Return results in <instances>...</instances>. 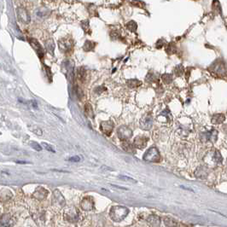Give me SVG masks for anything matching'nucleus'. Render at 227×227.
Masks as SVG:
<instances>
[{"label": "nucleus", "mask_w": 227, "mask_h": 227, "mask_svg": "<svg viewBox=\"0 0 227 227\" xmlns=\"http://www.w3.org/2000/svg\"><path fill=\"white\" fill-rule=\"evenodd\" d=\"M183 68L181 65H180V66H178V67L176 68L175 74H177V75L181 76L182 74H183Z\"/></svg>", "instance_id": "obj_23"}, {"label": "nucleus", "mask_w": 227, "mask_h": 227, "mask_svg": "<svg viewBox=\"0 0 227 227\" xmlns=\"http://www.w3.org/2000/svg\"><path fill=\"white\" fill-rule=\"evenodd\" d=\"M68 161H72V162H79L80 161V158L79 156H73V157H70Z\"/></svg>", "instance_id": "obj_28"}, {"label": "nucleus", "mask_w": 227, "mask_h": 227, "mask_svg": "<svg viewBox=\"0 0 227 227\" xmlns=\"http://www.w3.org/2000/svg\"><path fill=\"white\" fill-rule=\"evenodd\" d=\"M16 16L19 21L24 24H28L31 21V16L28 10L23 7H18L16 9Z\"/></svg>", "instance_id": "obj_3"}, {"label": "nucleus", "mask_w": 227, "mask_h": 227, "mask_svg": "<svg viewBox=\"0 0 227 227\" xmlns=\"http://www.w3.org/2000/svg\"><path fill=\"white\" fill-rule=\"evenodd\" d=\"M81 207H83V209H85V210H90L93 207V202L92 201H90L89 198H86L81 202Z\"/></svg>", "instance_id": "obj_12"}, {"label": "nucleus", "mask_w": 227, "mask_h": 227, "mask_svg": "<svg viewBox=\"0 0 227 227\" xmlns=\"http://www.w3.org/2000/svg\"><path fill=\"white\" fill-rule=\"evenodd\" d=\"M160 158L161 156H160L159 151L155 147H151L150 149H149L143 156V159L145 161H150V162L159 161Z\"/></svg>", "instance_id": "obj_2"}, {"label": "nucleus", "mask_w": 227, "mask_h": 227, "mask_svg": "<svg viewBox=\"0 0 227 227\" xmlns=\"http://www.w3.org/2000/svg\"><path fill=\"white\" fill-rule=\"evenodd\" d=\"M117 134L119 137V139L121 140H127L132 135V131L129 127H120L117 131Z\"/></svg>", "instance_id": "obj_5"}, {"label": "nucleus", "mask_w": 227, "mask_h": 227, "mask_svg": "<svg viewBox=\"0 0 227 227\" xmlns=\"http://www.w3.org/2000/svg\"><path fill=\"white\" fill-rule=\"evenodd\" d=\"M77 77L78 79L81 81H84L85 80V77H86V71L85 70L84 68H79L77 69Z\"/></svg>", "instance_id": "obj_13"}, {"label": "nucleus", "mask_w": 227, "mask_h": 227, "mask_svg": "<svg viewBox=\"0 0 227 227\" xmlns=\"http://www.w3.org/2000/svg\"><path fill=\"white\" fill-rule=\"evenodd\" d=\"M42 145L44 146V148L46 149V150H48V151H50V152H51V153H55V150L51 148V146L50 145V144H48V143H42Z\"/></svg>", "instance_id": "obj_24"}, {"label": "nucleus", "mask_w": 227, "mask_h": 227, "mask_svg": "<svg viewBox=\"0 0 227 227\" xmlns=\"http://www.w3.org/2000/svg\"><path fill=\"white\" fill-rule=\"evenodd\" d=\"M114 129V124L111 120H108V121H103L101 123V131L104 132L105 135L109 136L111 134Z\"/></svg>", "instance_id": "obj_6"}, {"label": "nucleus", "mask_w": 227, "mask_h": 227, "mask_svg": "<svg viewBox=\"0 0 227 227\" xmlns=\"http://www.w3.org/2000/svg\"><path fill=\"white\" fill-rule=\"evenodd\" d=\"M214 158L215 161H216V162H218V163H220V162L222 161V157H221V155H220L218 151H216L214 153Z\"/></svg>", "instance_id": "obj_22"}, {"label": "nucleus", "mask_w": 227, "mask_h": 227, "mask_svg": "<svg viewBox=\"0 0 227 227\" xmlns=\"http://www.w3.org/2000/svg\"><path fill=\"white\" fill-rule=\"evenodd\" d=\"M152 124H153V119H152L151 115H149L144 116L140 121V126L144 130H149L151 128Z\"/></svg>", "instance_id": "obj_8"}, {"label": "nucleus", "mask_w": 227, "mask_h": 227, "mask_svg": "<svg viewBox=\"0 0 227 227\" xmlns=\"http://www.w3.org/2000/svg\"><path fill=\"white\" fill-rule=\"evenodd\" d=\"M119 178L122 179H126V181H130V182H132V183H137V181L134 180L133 179H131V178H129V177H127V176H124V175H119Z\"/></svg>", "instance_id": "obj_26"}, {"label": "nucleus", "mask_w": 227, "mask_h": 227, "mask_svg": "<svg viewBox=\"0 0 227 227\" xmlns=\"http://www.w3.org/2000/svg\"><path fill=\"white\" fill-rule=\"evenodd\" d=\"M85 113L87 114V115L89 117L94 118V113H93V110H92V108L91 106V104H85Z\"/></svg>", "instance_id": "obj_19"}, {"label": "nucleus", "mask_w": 227, "mask_h": 227, "mask_svg": "<svg viewBox=\"0 0 227 227\" xmlns=\"http://www.w3.org/2000/svg\"><path fill=\"white\" fill-rule=\"evenodd\" d=\"M16 162H17V163H20V164H26V163H27L26 161H17Z\"/></svg>", "instance_id": "obj_30"}, {"label": "nucleus", "mask_w": 227, "mask_h": 227, "mask_svg": "<svg viewBox=\"0 0 227 227\" xmlns=\"http://www.w3.org/2000/svg\"><path fill=\"white\" fill-rule=\"evenodd\" d=\"M135 146H132L131 143H129L127 141H125L122 143V149H123L125 151L129 152V153H131V154H134L135 153V149H134Z\"/></svg>", "instance_id": "obj_11"}, {"label": "nucleus", "mask_w": 227, "mask_h": 227, "mask_svg": "<svg viewBox=\"0 0 227 227\" xmlns=\"http://www.w3.org/2000/svg\"><path fill=\"white\" fill-rule=\"evenodd\" d=\"M129 210L125 207H114L110 210V217L113 220L119 222L126 218L128 214Z\"/></svg>", "instance_id": "obj_1"}, {"label": "nucleus", "mask_w": 227, "mask_h": 227, "mask_svg": "<svg viewBox=\"0 0 227 227\" xmlns=\"http://www.w3.org/2000/svg\"><path fill=\"white\" fill-rule=\"evenodd\" d=\"M148 139L145 138V137H143V136H138V137H137L134 140V146L136 148H138V149H142V148H144L146 146V143H147Z\"/></svg>", "instance_id": "obj_9"}, {"label": "nucleus", "mask_w": 227, "mask_h": 227, "mask_svg": "<svg viewBox=\"0 0 227 227\" xmlns=\"http://www.w3.org/2000/svg\"><path fill=\"white\" fill-rule=\"evenodd\" d=\"M162 80H163L164 83H166V84L171 83L172 80V75L171 74H164V75H162Z\"/></svg>", "instance_id": "obj_21"}, {"label": "nucleus", "mask_w": 227, "mask_h": 227, "mask_svg": "<svg viewBox=\"0 0 227 227\" xmlns=\"http://www.w3.org/2000/svg\"><path fill=\"white\" fill-rule=\"evenodd\" d=\"M74 46V42L73 40L68 39V38H64L59 41V48L60 51L62 52H68L71 50Z\"/></svg>", "instance_id": "obj_4"}, {"label": "nucleus", "mask_w": 227, "mask_h": 227, "mask_svg": "<svg viewBox=\"0 0 227 227\" xmlns=\"http://www.w3.org/2000/svg\"><path fill=\"white\" fill-rule=\"evenodd\" d=\"M149 223L152 225H154V222H156V223L160 225V219L159 217H157V216H155V215H151L149 218Z\"/></svg>", "instance_id": "obj_20"}, {"label": "nucleus", "mask_w": 227, "mask_h": 227, "mask_svg": "<svg viewBox=\"0 0 227 227\" xmlns=\"http://www.w3.org/2000/svg\"><path fill=\"white\" fill-rule=\"evenodd\" d=\"M95 46H96V43L87 40V41H85V44H84L83 49H84V51H93V50H94Z\"/></svg>", "instance_id": "obj_14"}, {"label": "nucleus", "mask_w": 227, "mask_h": 227, "mask_svg": "<svg viewBox=\"0 0 227 227\" xmlns=\"http://www.w3.org/2000/svg\"><path fill=\"white\" fill-rule=\"evenodd\" d=\"M31 145H32V147L34 149H36L37 151H40V150L42 149V147L40 146L39 143H36V142H32V143H31Z\"/></svg>", "instance_id": "obj_25"}, {"label": "nucleus", "mask_w": 227, "mask_h": 227, "mask_svg": "<svg viewBox=\"0 0 227 227\" xmlns=\"http://www.w3.org/2000/svg\"><path fill=\"white\" fill-rule=\"evenodd\" d=\"M140 85H141V81H139L138 80H137V79H132V80H127V85L129 87L135 88L138 87V86H139Z\"/></svg>", "instance_id": "obj_16"}, {"label": "nucleus", "mask_w": 227, "mask_h": 227, "mask_svg": "<svg viewBox=\"0 0 227 227\" xmlns=\"http://www.w3.org/2000/svg\"><path fill=\"white\" fill-rule=\"evenodd\" d=\"M81 26H82V28H83L85 32H86L87 29H89V22H88L87 21H83V22L81 23Z\"/></svg>", "instance_id": "obj_27"}, {"label": "nucleus", "mask_w": 227, "mask_h": 227, "mask_svg": "<svg viewBox=\"0 0 227 227\" xmlns=\"http://www.w3.org/2000/svg\"><path fill=\"white\" fill-rule=\"evenodd\" d=\"M180 188H182V189H184V190H186V191H191V192H194V191H193L192 189H190V188H187V187H184V186H183V185H180Z\"/></svg>", "instance_id": "obj_29"}, {"label": "nucleus", "mask_w": 227, "mask_h": 227, "mask_svg": "<svg viewBox=\"0 0 227 227\" xmlns=\"http://www.w3.org/2000/svg\"><path fill=\"white\" fill-rule=\"evenodd\" d=\"M29 43L32 45V48L35 50L37 55L40 56V58H43L44 56V50L42 46L40 45V44L34 39H29Z\"/></svg>", "instance_id": "obj_7"}, {"label": "nucleus", "mask_w": 227, "mask_h": 227, "mask_svg": "<svg viewBox=\"0 0 227 227\" xmlns=\"http://www.w3.org/2000/svg\"><path fill=\"white\" fill-rule=\"evenodd\" d=\"M127 28L131 32H136L137 28H138V25L134 21H130L127 24Z\"/></svg>", "instance_id": "obj_18"}, {"label": "nucleus", "mask_w": 227, "mask_h": 227, "mask_svg": "<svg viewBox=\"0 0 227 227\" xmlns=\"http://www.w3.org/2000/svg\"><path fill=\"white\" fill-rule=\"evenodd\" d=\"M50 13H51V10L48 9L39 8L35 10V16H37L38 18L43 19V18L47 17V16L50 15Z\"/></svg>", "instance_id": "obj_10"}, {"label": "nucleus", "mask_w": 227, "mask_h": 227, "mask_svg": "<svg viewBox=\"0 0 227 227\" xmlns=\"http://www.w3.org/2000/svg\"><path fill=\"white\" fill-rule=\"evenodd\" d=\"M45 46H46V49H47V51L51 54H53V51H54V50H55V44H54V42H53V40H49L45 43Z\"/></svg>", "instance_id": "obj_17"}, {"label": "nucleus", "mask_w": 227, "mask_h": 227, "mask_svg": "<svg viewBox=\"0 0 227 227\" xmlns=\"http://www.w3.org/2000/svg\"><path fill=\"white\" fill-rule=\"evenodd\" d=\"M225 120V116L223 115H215L213 116V119H212V122L214 124H220L223 122Z\"/></svg>", "instance_id": "obj_15"}]
</instances>
